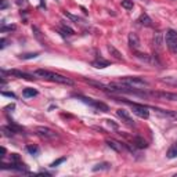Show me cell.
Masks as SVG:
<instances>
[{"label":"cell","mask_w":177,"mask_h":177,"mask_svg":"<svg viewBox=\"0 0 177 177\" xmlns=\"http://www.w3.org/2000/svg\"><path fill=\"white\" fill-rule=\"evenodd\" d=\"M35 75L39 76V78H42V79H44V80L54 82V83L66 84V86H72V84H73L72 79L66 78V76H62V75H60V73L47 71V69H36V71H35Z\"/></svg>","instance_id":"6da1fadb"},{"label":"cell","mask_w":177,"mask_h":177,"mask_svg":"<svg viewBox=\"0 0 177 177\" xmlns=\"http://www.w3.org/2000/svg\"><path fill=\"white\" fill-rule=\"evenodd\" d=\"M36 134L39 136V137L44 138V140H54V138L58 137V134L54 132V130L48 129V127H46V126L36 127Z\"/></svg>","instance_id":"8992f818"},{"label":"cell","mask_w":177,"mask_h":177,"mask_svg":"<svg viewBox=\"0 0 177 177\" xmlns=\"http://www.w3.org/2000/svg\"><path fill=\"white\" fill-rule=\"evenodd\" d=\"M108 51H109V54L112 55V57L115 58V60H118V61H123V55H122V53H120L119 50H116V48L114 47L112 44H108Z\"/></svg>","instance_id":"5bb4252c"},{"label":"cell","mask_w":177,"mask_h":177,"mask_svg":"<svg viewBox=\"0 0 177 177\" xmlns=\"http://www.w3.org/2000/svg\"><path fill=\"white\" fill-rule=\"evenodd\" d=\"M120 82L129 87H134V89H141V87L150 86L147 80H144L143 78H138V76H125V78L120 79Z\"/></svg>","instance_id":"277c9868"},{"label":"cell","mask_w":177,"mask_h":177,"mask_svg":"<svg viewBox=\"0 0 177 177\" xmlns=\"http://www.w3.org/2000/svg\"><path fill=\"white\" fill-rule=\"evenodd\" d=\"M22 94H24V97L29 98V97L37 96V90H35V89H30V87H27V89H25V90L22 91Z\"/></svg>","instance_id":"ac0fdd59"},{"label":"cell","mask_w":177,"mask_h":177,"mask_svg":"<svg viewBox=\"0 0 177 177\" xmlns=\"http://www.w3.org/2000/svg\"><path fill=\"white\" fill-rule=\"evenodd\" d=\"M116 115L122 119V122H125L126 125H129V126H134V120L132 119V116L129 115V112H127L126 109H122V108L116 109Z\"/></svg>","instance_id":"9c48e42d"},{"label":"cell","mask_w":177,"mask_h":177,"mask_svg":"<svg viewBox=\"0 0 177 177\" xmlns=\"http://www.w3.org/2000/svg\"><path fill=\"white\" fill-rule=\"evenodd\" d=\"M109 166H111V163L108 162H102V163H98V165H96L93 168V172H98V170H107V169H109Z\"/></svg>","instance_id":"d6986e66"},{"label":"cell","mask_w":177,"mask_h":177,"mask_svg":"<svg viewBox=\"0 0 177 177\" xmlns=\"http://www.w3.org/2000/svg\"><path fill=\"white\" fill-rule=\"evenodd\" d=\"M65 159L66 158H60V159H57V161H54V162H53V163H51V168H55V166H58V165H60V163H62V162H65Z\"/></svg>","instance_id":"83f0119b"},{"label":"cell","mask_w":177,"mask_h":177,"mask_svg":"<svg viewBox=\"0 0 177 177\" xmlns=\"http://www.w3.org/2000/svg\"><path fill=\"white\" fill-rule=\"evenodd\" d=\"M64 15H65V17H68V18H71V19H72V21H75L76 24L82 21V19L79 18V17H76V15H72V14H71V12H68V11H64Z\"/></svg>","instance_id":"cb8c5ba5"},{"label":"cell","mask_w":177,"mask_h":177,"mask_svg":"<svg viewBox=\"0 0 177 177\" xmlns=\"http://www.w3.org/2000/svg\"><path fill=\"white\" fill-rule=\"evenodd\" d=\"M2 94H3L4 97H10V98H15V97H17L14 93H9V91H3Z\"/></svg>","instance_id":"4dcf8cb0"},{"label":"cell","mask_w":177,"mask_h":177,"mask_svg":"<svg viewBox=\"0 0 177 177\" xmlns=\"http://www.w3.org/2000/svg\"><path fill=\"white\" fill-rule=\"evenodd\" d=\"M133 141H134V145L137 148H147L148 147L147 141H145L144 138H141V137H134V138H133Z\"/></svg>","instance_id":"e0dca14e"},{"label":"cell","mask_w":177,"mask_h":177,"mask_svg":"<svg viewBox=\"0 0 177 177\" xmlns=\"http://www.w3.org/2000/svg\"><path fill=\"white\" fill-rule=\"evenodd\" d=\"M78 98L82 100L83 102H86V104L91 105L93 108L98 109V111H101V112H108L109 111V107H108V105L104 104V102H101V101H97V100L89 98V97H83V96H78Z\"/></svg>","instance_id":"5b68a950"},{"label":"cell","mask_w":177,"mask_h":177,"mask_svg":"<svg viewBox=\"0 0 177 177\" xmlns=\"http://www.w3.org/2000/svg\"><path fill=\"white\" fill-rule=\"evenodd\" d=\"M122 7L126 10H133L134 3H133V0H122Z\"/></svg>","instance_id":"44dd1931"},{"label":"cell","mask_w":177,"mask_h":177,"mask_svg":"<svg viewBox=\"0 0 177 177\" xmlns=\"http://www.w3.org/2000/svg\"><path fill=\"white\" fill-rule=\"evenodd\" d=\"M7 7V3H6V0H2V7H0V9L2 10H4Z\"/></svg>","instance_id":"d6a6232c"},{"label":"cell","mask_w":177,"mask_h":177,"mask_svg":"<svg viewBox=\"0 0 177 177\" xmlns=\"http://www.w3.org/2000/svg\"><path fill=\"white\" fill-rule=\"evenodd\" d=\"M107 122H108V125H109V126H112V127H114V129H118V126H116V125H115V123H114V120H107Z\"/></svg>","instance_id":"1f68e13d"},{"label":"cell","mask_w":177,"mask_h":177,"mask_svg":"<svg viewBox=\"0 0 177 177\" xmlns=\"http://www.w3.org/2000/svg\"><path fill=\"white\" fill-rule=\"evenodd\" d=\"M176 156H177V143L168 151V158L172 159V158H176Z\"/></svg>","instance_id":"7402d4cb"},{"label":"cell","mask_w":177,"mask_h":177,"mask_svg":"<svg viewBox=\"0 0 177 177\" xmlns=\"http://www.w3.org/2000/svg\"><path fill=\"white\" fill-rule=\"evenodd\" d=\"M42 6H44V0H42Z\"/></svg>","instance_id":"8d00e7d4"},{"label":"cell","mask_w":177,"mask_h":177,"mask_svg":"<svg viewBox=\"0 0 177 177\" xmlns=\"http://www.w3.org/2000/svg\"><path fill=\"white\" fill-rule=\"evenodd\" d=\"M4 154H6V148L2 147V156H4Z\"/></svg>","instance_id":"d590c367"},{"label":"cell","mask_w":177,"mask_h":177,"mask_svg":"<svg viewBox=\"0 0 177 177\" xmlns=\"http://www.w3.org/2000/svg\"><path fill=\"white\" fill-rule=\"evenodd\" d=\"M134 54H136V57H137L138 60L145 61V62H151V58H150V55H148V54H144V53H138V51H136Z\"/></svg>","instance_id":"ffe728a7"},{"label":"cell","mask_w":177,"mask_h":177,"mask_svg":"<svg viewBox=\"0 0 177 177\" xmlns=\"http://www.w3.org/2000/svg\"><path fill=\"white\" fill-rule=\"evenodd\" d=\"M165 43L172 54L177 55V32L174 29H168L165 33Z\"/></svg>","instance_id":"3957f363"},{"label":"cell","mask_w":177,"mask_h":177,"mask_svg":"<svg viewBox=\"0 0 177 177\" xmlns=\"http://www.w3.org/2000/svg\"><path fill=\"white\" fill-rule=\"evenodd\" d=\"M6 43H7V40H6V39H2V46H0V47L4 48V47H6Z\"/></svg>","instance_id":"836d02e7"},{"label":"cell","mask_w":177,"mask_h":177,"mask_svg":"<svg viewBox=\"0 0 177 177\" xmlns=\"http://www.w3.org/2000/svg\"><path fill=\"white\" fill-rule=\"evenodd\" d=\"M105 143H107V145H108L109 148H112V150L116 151V152H122V151H123V144H122V143H118V141H115V140H107Z\"/></svg>","instance_id":"7c38bea8"},{"label":"cell","mask_w":177,"mask_h":177,"mask_svg":"<svg viewBox=\"0 0 177 177\" xmlns=\"http://www.w3.org/2000/svg\"><path fill=\"white\" fill-rule=\"evenodd\" d=\"M116 101H122L125 104L130 105L137 116L143 118V119H148L150 118V111H148V107H145L144 104H137V102H132V101H127V100H116Z\"/></svg>","instance_id":"7a4b0ae2"},{"label":"cell","mask_w":177,"mask_h":177,"mask_svg":"<svg viewBox=\"0 0 177 177\" xmlns=\"http://www.w3.org/2000/svg\"><path fill=\"white\" fill-rule=\"evenodd\" d=\"M151 96L159 100H166V101H177V94L169 93V91H151Z\"/></svg>","instance_id":"52a82bcc"},{"label":"cell","mask_w":177,"mask_h":177,"mask_svg":"<svg viewBox=\"0 0 177 177\" xmlns=\"http://www.w3.org/2000/svg\"><path fill=\"white\" fill-rule=\"evenodd\" d=\"M162 82L163 83H168V84H172V86L177 87V78H163Z\"/></svg>","instance_id":"603a6c76"},{"label":"cell","mask_w":177,"mask_h":177,"mask_svg":"<svg viewBox=\"0 0 177 177\" xmlns=\"http://www.w3.org/2000/svg\"><path fill=\"white\" fill-rule=\"evenodd\" d=\"M154 109H155L159 115H162V116L177 120V111H169V109H161V108H154Z\"/></svg>","instance_id":"8fae6325"},{"label":"cell","mask_w":177,"mask_h":177,"mask_svg":"<svg viewBox=\"0 0 177 177\" xmlns=\"http://www.w3.org/2000/svg\"><path fill=\"white\" fill-rule=\"evenodd\" d=\"M11 162H14V163L21 162V159H19V155H18V154H11Z\"/></svg>","instance_id":"f1b7e54d"},{"label":"cell","mask_w":177,"mask_h":177,"mask_svg":"<svg viewBox=\"0 0 177 177\" xmlns=\"http://www.w3.org/2000/svg\"><path fill=\"white\" fill-rule=\"evenodd\" d=\"M137 22L141 25H144V27H152V19H151L150 17H148V14H145V12H143V14L138 17Z\"/></svg>","instance_id":"4fadbf2b"},{"label":"cell","mask_w":177,"mask_h":177,"mask_svg":"<svg viewBox=\"0 0 177 177\" xmlns=\"http://www.w3.org/2000/svg\"><path fill=\"white\" fill-rule=\"evenodd\" d=\"M37 53H28V54H24V55H21V58L22 60H29V58H35V57H37Z\"/></svg>","instance_id":"484cf974"},{"label":"cell","mask_w":177,"mask_h":177,"mask_svg":"<svg viewBox=\"0 0 177 177\" xmlns=\"http://www.w3.org/2000/svg\"><path fill=\"white\" fill-rule=\"evenodd\" d=\"M129 46L133 48V50H138V48H140V46H141L138 36L136 35V33H133V32L129 33Z\"/></svg>","instance_id":"30bf717a"},{"label":"cell","mask_w":177,"mask_h":177,"mask_svg":"<svg viewBox=\"0 0 177 177\" xmlns=\"http://www.w3.org/2000/svg\"><path fill=\"white\" fill-rule=\"evenodd\" d=\"M15 29V27L14 25H10V27H2V32H6V30H14Z\"/></svg>","instance_id":"f546056e"},{"label":"cell","mask_w":177,"mask_h":177,"mask_svg":"<svg viewBox=\"0 0 177 177\" xmlns=\"http://www.w3.org/2000/svg\"><path fill=\"white\" fill-rule=\"evenodd\" d=\"M162 43H163V35L161 32H156L155 35H154V46L161 48L162 47Z\"/></svg>","instance_id":"2e32d148"},{"label":"cell","mask_w":177,"mask_h":177,"mask_svg":"<svg viewBox=\"0 0 177 177\" xmlns=\"http://www.w3.org/2000/svg\"><path fill=\"white\" fill-rule=\"evenodd\" d=\"M62 30H64V32H68V35H75V30H73L72 28H69L68 25L62 24Z\"/></svg>","instance_id":"4316f807"},{"label":"cell","mask_w":177,"mask_h":177,"mask_svg":"<svg viewBox=\"0 0 177 177\" xmlns=\"http://www.w3.org/2000/svg\"><path fill=\"white\" fill-rule=\"evenodd\" d=\"M27 151L29 154H32V155H35V154L39 152V148H37L36 145H27Z\"/></svg>","instance_id":"d4e9b609"},{"label":"cell","mask_w":177,"mask_h":177,"mask_svg":"<svg viewBox=\"0 0 177 177\" xmlns=\"http://www.w3.org/2000/svg\"><path fill=\"white\" fill-rule=\"evenodd\" d=\"M91 65H93L94 68H107V66H109V61L100 57V58H97V60H94L93 62H91Z\"/></svg>","instance_id":"9a60e30c"},{"label":"cell","mask_w":177,"mask_h":177,"mask_svg":"<svg viewBox=\"0 0 177 177\" xmlns=\"http://www.w3.org/2000/svg\"><path fill=\"white\" fill-rule=\"evenodd\" d=\"M17 4H25V0H17Z\"/></svg>","instance_id":"e575fe53"},{"label":"cell","mask_w":177,"mask_h":177,"mask_svg":"<svg viewBox=\"0 0 177 177\" xmlns=\"http://www.w3.org/2000/svg\"><path fill=\"white\" fill-rule=\"evenodd\" d=\"M3 73H9V75L12 76H17V78H21V79H27V80H35V76L29 75L27 72H22V71H18V69H10V71H3Z\"/></svg>","instance_id":"ba28073f"}]
</instances>
